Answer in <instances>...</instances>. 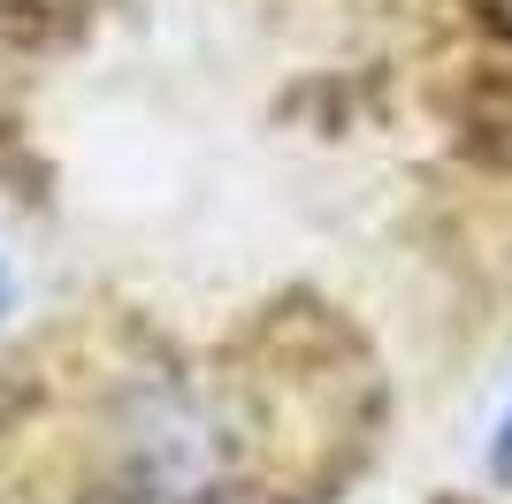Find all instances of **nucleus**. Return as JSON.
Returning a JSON list of instances; mask_svg holds the SVG:
<instances>
[{
    "mask_svg": "<svg viewBox=\"0 0 512 504\" xmlns=\"http://www.w3.org/2000/svg\"><path fill=\"white\" fill-rule=\"evenodd\" d=\"M490 474L512 489V405H505V420H497V443H490Z\"/></svg>",
    "mask_w": 512,
    "mask_h": 504,
    "instance_id": "obj_1",
    "label": "nucleus"
},
{
    "mask_svg": "<svg viewBox=\"0 0 512 504\" xmlns=\"http://www.w3.org/2000/svg\"><path fill=\"white\" fill-rule=\"evenodd\" d=\"M0 298H8V283H0Z\"/></svg>",
    "mask_w": 512,
    "mask_h": 504,
    "instance_id": "obj_2",
    "label": "nucleus"
}]
</instances>
